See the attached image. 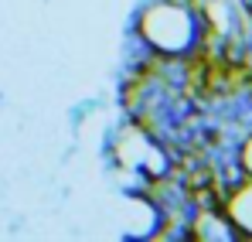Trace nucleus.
Instances as JSON below:
<instances>
[{
    "instance_id": "obj_2",
    "label": "nucleus",
    "mask_w": 252,
    "mask_h": 242,
    "mask_svg": "<svg viewBox=\"0 0 252 242\" xmlns=\"http://www.w3.org/2000/svg\"><path fill=\"white\" fill-rule=\"evenodd\" d=\"M225 211L235 222V229L242 236H252V177L246 184H239L228 198H225Z\"/></svg>"
},
{
    "instance_id": "obj_3",
    "label": "nucleus",
    "mask_w": 252,
    "mask_h": 242,
    "mask_svg": "<svg viewBox=\"0 0 252 242\" xmlns=\"http://www.w3.org/2000/svg\"><path fill=\"white\" fill-rule=\"evenodd\" d=\"M92 113H95V103H79V106H75V109L68 113V123H72V126H79V123L89 120Z\"/></svg>"
},
{
    "instance_id": "obj_4",
    "label": "nucleus",
    "mask_w": 252,
    "mask_h": 242,
    "mask_svg": "<svg viewBox=\"0 0 252 242\" xmlns=\"http://www.w3.org/2000/svg\"><path fill=\"white\" fill-rule=\"evenodd\" d=\"M239 161H242V171L252 177V137L242 143V147H239Z\"/></svg>"
},
{
    "instance_id": "obj_1",
    "label": "nucleus",
    "mask_w": 252,
    "mask_h": 242,
    "mask_svg": "<svg viewBox=\"0 0 252 242\" xmlns=\"http://www.w3.org/2000/svg\"><path fill=\"white\" fill-rule=\"evenodd\" d=\"M140 35L157 55H188L198 58L208 41V21L201 3H177V0H150L133 10Z\"/></svg>"
}]
</instances>
